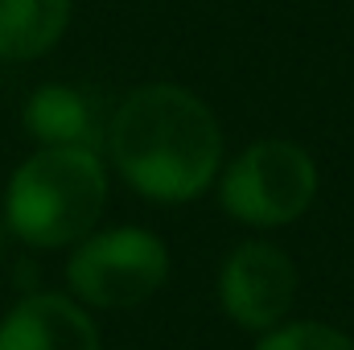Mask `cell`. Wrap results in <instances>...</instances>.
<instances>
[{"label":"cell","instance_id":"obj_8","mask_svg":"<svg viewBox=\"0 0 354 350\" xmlns=\"http://www.w3.org/2000/svg\"><path fill=\"white\" fill-rule=\"evenodd\" d=\"M71 25V0H0V58L33 62L58 46Z\"/></svg>","mask_w":354,"mask_h":350},{"label":"cell","instance_id":"obj_4","mask_svg":"<svg viewBox=\"0 0 354 350\" xmlns=\"http://www.w3.org/2000/svg\"><path fill=\"white\" fill-rule=\"evenodd\" d=\"M169 276V248L145 227H111L79 239L66 264V284L95 309H132Z\"/></svg>","mask_w":354,"mask_h":350},{"label":"cell","instance_id":"obj_10","mask_svg":"<svg viewBox=\"0 0 354 350\" xmlns=\"http://www.w3.org/2000/svg\"><path fill=\"white\" fill-rule=\"evenodd\" d=\"M0 264H4V231H0Z\"/></svg>","mask_w":354,"mask_h":350},{"label":"cell","instance_id":"obj_9","mask_svg":"<svg viewBox=\"0 0 354 350\" xmlns=\"http://www.w3.org/2000/svg\"><path fill=\"white\" fill-rule=\"evenodd\" d=\"M256 350H354V342L342 330L322 326V322H288V326L268 330Z\"/></svg>","mask_w":354,"mask_h":350},{"label":"cell","instance_id":"obj_7","mask_svg":"<svg viewBox=\"0 0 354 350\" xmlns=\"http://www.w3.org/2000/svg\"><path fill=\"white\" fill-rule=\"evenodd\" d=\"M25 128L41 149H95L99 153V136H107L99 120V103L87 91L66 87V83L33 91V99L25 103Z\"/></svg>","mask_w":354,"mask_h":350},{"label":"cell","instance_id":"obj_2","mask_svg":"<svg viewBox=\"0 0 354 350\" xmlns=\"http://www.w3.org/2000/svg\"><path fill=\"white\" fill-rule=\"evenodd\" d=\"M107 202V174L95 149H37L8 177L4 223L33 248L87 239Z\"/></svg>","mask_w":354,"mask_h":350},{"label":"cell","instance_id":"obj_5","mask_svg":"<svg viewBox=\"0 0 354 350\" xmlns=\"http://www.w3.org/2000/svg\"><path fill=\"white\" fill-rule=\"evenodd\" d=\"M297 297V268L288 252L264 239L239 243L218 272V301L243 330H276Z\"/></svg>","mask_w":354,"mask_h":350},{"label":"cell","instance_id":"obj_3","mask_svg":"<svg viewBox=\"0 0 354 350\" xmlns=\"http://www.w3.org/2000/svg\"><path fill=\"white\" fill-rule=\"evenodd\" d=\"M317 194V165L292 140L248 145L218 181V202L248 227H284L309 210Z\"/></svg>","mask_w":354,"mask_h":350},{"label":"cell","instance_id":"obj_1","mask_svg":"<svg viewBox=\"0 0 354 350\" xmlns=\"http://www.w3.org/2000/svg\"><path fill=\"white\" fill-rule=\"evenodd\" d=\"M107 153L120 177L149 202H189L223 165V132L214 111L177 83L128 91L107 124Z\"/></svg>","mask_w":354,"mask_h":350},{"label":"cell","instance_id":"obj_6","mask_svg":"<svg viewBox=\"0 0 354 350\" xmlns=\"http://www.w3.org/2000/svg\"><path fill=\"white\" fill-rule=\"evenodd\" d=\"M0 350H99V330L71 297L33 293L4 313Z\"/></svg>","mask_w":354,"mask_h":350}]
</instances>
